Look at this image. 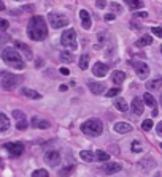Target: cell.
I'll return each mask as SVG.
<instances>
[{
	"mask_svg": "<svg viewBox=\"0 0 162 177\" xmlns=\"http://www.w3.org/2000/svg\"><path fill=\"white\" fill-rule=\"evenodd\" d=\"M60 44L64 48H68L75 51L76 48H78V41H76V32L73 29H67L64 33H62L60 37Z\"/></svg>",
	"mask_w": 162,
	"mask_h": 177,
	"instance_id": "cell-5",
	"label": "cell"
},
{
	"mask_svg": "<svg viewBox=\"0 0 162 177\" xmlns=\"http://www.w3.org/2000/svg\"><path fill=\"white\" fill-rule=\"evenodd\" d=\"M115 106H116V109L121 111V112H126L129 109V104L126 103L124 98H116V100H115Z\"/></svg>",
	"mask_w": 162,
	"mask_h": 177,
	"instance_id": "cell-25",
	"label": "cell"
},
{
	"mask_svg": "<svg viewBox=\"0 0 162 177\" xmlns=\"http://www.w3.org/2000/svg\"><path fill=\"white\" fill-rule=\"evenodd\" d=\"M160 52H162V44H160Z\"/></svg>",
	"mask_w": 162,
	"mask_h": 177,
	"instance_id": "cell-53",
	"label": "cell"
},
{
	"mask_svg": "<svg viewBox=\"0 0 162 177\" xmlns=\"http://www.w3.org/2000/svg\"><path fill=\"white\" fill-rule=\"evenodd\" d=\"M21 95L26 97V98H32V100H38V98H41V95L38 93V92L32 90V89H22L21 90Z\"/></svg>",
	"mask_w": 162,
	"mask_h": 177,
	"instance_id": "cell-20",
	"label": "cell"
},
{
	"mask_svg": "<svg viewBox=\"0 0 162 177\" xmlns=\"http://www.w3.org/2000/svg\"><path fill=\"white\" fill-rule=\"evenodd\" d=\"M16 48H19L21 51L24 52V57L27 59V60H32L33 59V54H32V49L27 46V44H24V43H16Z\"/></svg>",
	"mask_w": 162,
	"mask_h": 177,
	"instance_id": "cell-21",
	"label": "cell"
},
{
	"mask_svg": "<svg viewBox=\"0 0 162 177\" xmlns=\"http://www.w3.org/2000/svg\"><path fill=\"white\" fill-rule=\"evenodd\" d=\"M80 158L84 160V161H88V163H92L95 160V153L91 152V150H81L80 152Z\"/></svg>",
	"mask_w": 162,
	"mask_h": 177,
	"instance_id": "cell-24",
	"label": "cell"
},
{
	"mask_svg": "<svg viewBox=\"0 0 162 177\" xmlns=\"http://www.w3.org/2000/svg\"><path fill=\"white\" fill-rule=\"evenodd\" d=\"M2 41H8V35H5V33H0V43Z\"/></svg>",
	"mask_w": 162,
	"mask_h": 177,
	"instance_id": "cell-44",
	"label": "cell"
},
{
	"mask_svg": "<svg viewBox=\"0 0 162 177\" xmlns=\"http://www.w3.org/2000/svg\"><path fill=\"white\" fill-rule=\"evenodd\" d=\"M27 35L33 41H43L48 37V25L45 18L33 16L29 21V25H27Z\"/></svg>",
	"mask_w": 162,
	"mask_h": 177,
	"instance_id": "cell-1",
	"label": "cell"
},
{
	"mask_svg": "<svg viewBox=\"0 0 162 177\" xmlns=\"http://www.w3.org/2000/svg\"><path fill=\"white\" fill-rule=\"evenodd\" d=\"M130 109H132V112L135 116H142L143 114V111H145V103H143V100L140 97H135L132 100V103H130Z\"/></svg>",
	"mask_w": 162,
	"mask_h": 177,
	"instance_id": "cell-12",
	"label": "cell"
},
{
	"mask_svg": "<svg viewBox=\"0 0 162 177\" xmlns=\"http://www.w3.org/2000/svg\"><path fill=\"white\" fill-rule=\"evenodd\" d=\"M95 160L97 161H108L110 160V153L108 152H103V150H97L95 152Z\"/></svg>",
	"mask_w": 162,
	"mask_h": 177,
	"instance_id": "cell-29",
	"label": "cell"
},
{
	"mask_svg": "<svg viewBox=\"0 0 162 177\" xmlns=\"http://www.w3.org/2000/svg\"><path fill=\"white\" fill-rule=\"evenodd\" d=\"M35 67H37V68L43 67V60H37V63H35Z\"/></svg>",
	"mask_w": 162,
	"mask_h": 177,
	"instance_id": "cell-46",
	"label": "cell"
},
{
	"mask_svg": "<svg viewBox=\"0 0 162 177\" xmlns=\"http://www.w3.org/2000/svg\"><path fill=\"white\" fill-rule=\"evenodd\" d=\"M153 116H154V117L157 116V108H154V109H153Z\"/></svg>",
	"mask_w": 162,
	"mask_h": 177,
	"instance_id": "cell-51",
	"label": "cell"
},
{
	"mask_svg": "<svg viewBox=\"0 0 162 177\" xmlns=\"http://www.w3.org/2000/svg\"><path fill=\"white\" fill-rule=\"evenodd\" d=\"M108 71H110V65H107V63H103V62H95L92 65V73L97 77H103Z\"/></svg>",
	"mask_w": 162,
	"mask_h": 177,
	"instance_id": "cell-11",
	"label": "cell"
},
{
	"mask_svg": "<svg viewBox=\"0 0 162 177\" xmlns=\"http://www.w3.org/2000/svg\"><path fill=\"white\" fill-rule=\"evenodd\" d=\"M21 81V77L10 71H0V84L5 90H13Z\"/></svg>",
	"mask_w": 162,
	"mask_h": 177,
	"instance_id": "cell-4",
	"label": "cell"
},
{
	"mask_svg": "<svg viewBox=\"0 0 162 177\" xmlns=\"http://www.w3.org/2000/svg\"><path fill=\"white\" fill-rule=\"evenodd\" d=\"M59 59H60V62H64V63H72L73 62V55L70 52H60Z\"/></svg>",
	"mask_w": 162,
	"mask_h": 177,
	"instance_id": "cell-31",
	"label": "cell"
},
{
	"mask_svg": "<svg viewBox=\"0 0 162 177\" xmlns=\"http://www.w3.org/2000/svg\"><path fill=\"white\" fill-rule=\"evenodd\" d=\"M75 171V166L73 165H68V166H64L62 169H59V177H68L72 175Z\"/></svg>",
	"mask_w": 162,
	"mask_h": 177,
	"instance_id": "cell-28",
	"label": "cell"
},
{
	"mask_svg": "<svg viewBox=\"0 0 162 177\" xmlns=\"http://www.w3.org/2000/svg\"><path fill=\"white\" fill-rule=\"evenodd\" d=\"M27 126H29V123H27V119H26V120H21V122H18V123H16V128H18V130H21V131L27 130Z\"/></svg>",
	"mask_w": 162,
	"mask_h": 177,
	"instance_id": "cell-37",
	"label": "cell"
},
{
	"mask_svg": "<svg viewBox=\"0 0 162 177\" xmlns=\"http://www.w3.org/2000/svg\"><path fill=\"white\" fill-rule=\"evenodd\" d=\"M67 89H68V87H67V86H64V84H62V86L59 87V90H60V92H65Z\"/></svg>",
	"mask_w": 162,
	"mask_h": 177,
	"instance_id": "cell-47",
	"label": "cell"
},
{
	"mask_svg": "<svg viewBox=\"0 0 162 177\" xmlns=\"http://www.w3.org/2000/svg\"><path fill=\"white\" fill-rule=\"evenodd\" d=\"M60 73L64 74V76H68V74H70V70L65 68V67H62V68H60Z\"/></svg>",
	"mask_w": 162,
	"mask_h": 177,
	"instance_id": "cell-41",
	"label": "cell"
},
{
	"mask_svg": "<svg viewBox=\"0 0 162 177\" xmlns=\"http://www.w3.org/2000/svg\"><path fill=\"white\" fill-rule=\"evenodd\" d=\"M10 128V120L3 112H0V133H5L6 130Z\"/></svg>",
	"mask_w": 162,
	"mask_h": 177,
	"instance_id": "cell-23",
	"label": "cell"
},
{
	"mask_svg": "<svg viewBox=\"0 0 162 177\" xmlns=\"http://www.w3.org/2000/svg\"><path fill=\"white\" fill-rule=\"evenodd\" d=\"M132 27H133V29H135V30H138V29H140V25H138L137 22H132Z\"/></svg>",
	"mask_w": 162,
	"mask_h": 177,
	"instance_id": "cell-48",
	"label": "cell"
},
{
	"mask_svg": "<svg viewBox=\"0 0 162 177\" xmlns=\"http://www.w3.org/2000/svg\"><path fill=\"white\" fill-rule=\"evenodd\" d=\"M121 165L119 163H108V165H105L103 166V172L107 174V175H111V174H116L121 171Z\"/></svg>",
	"mask_w": 162,
	"mask_h": 177,
	"instance_id": "cell-17",
	"label": "cell"
},
{
	"mask_svg": "<svg viewBox=\"0 0 162 177\" xmlns=\"http://www.w3.org/2000/svg\"><path fill=\"white\" fill-rule=\"evenodd\" d=\"M95 6H97V8H105V6H107V2H103V0H97Z\"/></svg>",
	"mask_w": 162,
	"mask_h": 177,
	"instance_id": "cell-40",
	"label": "cell"
},
{
	"mask_svg": "<svg viewBox=\"0 0 162 177\" xmlns=\"http://www.w3.org/2000/svg\"><path fill=\"white\" fill-rule=\"evenodd\" d=\"M32 177H49L46 169H37V171L32 172Z\"/></svg>",
	"mask_w": 162,
	"mask_h": 177,
	"instance_id": "cell-34",
	"label": "cell"
},
{
	"mask_svg": "<svg viewBox=\"0 0 162 177\" xmlns=\"http://www.w3.org/2000/svg\"><path fill=\"white\" fill-rule=\"evenodd\" d=\"M138 165H140V169H142L143 172H150L151 169L156 166V160H154L151 155H145V157L140 160Z\"/></svg>",
	"mask_w": 162,
	"mask_h": 177,
	"instance_id": "cell-9",
	"label": "cell"
},
{
	"mask_svg": "<svg viewBox=\"0 0 162 177\" xmlns=\"http://www.w3.org/2000/svg\"><path fill=\"white\" fill-rule=\"evenodd\" d=\"M137 18H148V13L146 11H140V13H137Z\"/></svg>",
	"mask_w": 162,
	"mask_h": 177,
	"instance_id": "cell-43",
	"label": "cell"
},
{
	"mask_svg": "<svg viewBox=\"0 0 162 177\" xmlns=\"http://www.w3.org/2000/svg\"><path fill=\"white\" fill-rule=\"evenodd\" d=\"M111 81H113L118 86H121V84L126 81V73L124 71H119V70H116V71H113V74H111Z\"/></svg>",
	"mask_w": 162,
	"mask_h": 177,
	"instance_id": "cell-19",
	"label": "cell"
},
{
	"mask_svg": "<svg viewBox=\"0 0 162 177\" xmlns=\"http://www.w3.org/2000/svg\"><path fill=\"white\" fill-rule=\"evenodd\" d=\"M78 65H80L81 70H88V68H89V54H88V52L81 54V57H80V60H78Z\"/></svg>",
	"mask_w": 162,
	"mask_h": 177,
	"instance_id": "cell-26",
	"label": "cell"
},
{
	"mask_svg": "<svg viewBox=\"0 0 162 177\" xmlns=\"http://www.w3.org/2000/svg\"><path fill=\"white\" fill-rule=\"evenodd\" d=\"M162 86V77L157 76V77H154V79H150L146 82V90H159Z\"/></svg>",
	"mask_w": 162,
	"mask_h": 177,
	"instance_id": "cell-18",
	"label": "cell"
},
{
	"mask_svg": "<svg viewBox=\"0 0 162 177\" xmlns=\"http://www.w3.org/2000/svg\"><path fill=\"white\" fill-rule=\"evenodd\" d=\"M150 44H153V37L151 35H143V37L140 40H137V43H135L137 48H143V46H150Z\"/></svg>",
	"mask_w": 162,
	"mask_h": 177,
	"instance_id": "cell-22",
	"label": "cell"
},
{
	"mask_svg": "<svg viewBox=\"0 0 162 177\" xmlns=\"http://www.w3.org/2000/svg\"><path fill=\"white\" fill-rule=\"evenodd\" d=\"M111 8L116 10V11H121V10H122V6H121V5H118V3H111Z\"/></svg>",
	"mask_w": 162,
	"mask_h": 177,
	"instance_id": "cell-42",
	"label": "cell"
},
{
	"mask_svg": "<svg viewBox=\"0 0 162 177\" xmlns=\"http://www.w3.org/2000/svg\"><path fill=\"white\" fill-rule=\"evenodd\" d=\"M126 3H127V6H129L130 10H138V8H143V5H145L143 2H140V0H127Z\"/></svg>",
	"mask_w": 162,
	"mask_h": 177,
	"instance_id": "cell-30",
	"label": "cell"
},
{
	"mask_svg": "<svg viewBox=\"0 0 162 177\" xmlns=\"http://www.w3.org/2000/svg\"><path fill=\"white\" fill-rule=\"evenodd\" d=\"M151 30H153V33L156 35V37L162 38V27H151Z\"/></svg>",
	"mask_w": 162,
	"mask_h": 177,
	"instance_id": "cell-39",
	"label": "cell"
},
{
	"mask_svg": "<svg viewBox=\"0 0 162 177\" xmlns=\"http://www.w3.org/2000/svg\"><path fill=\"white\" fill-rule=\"evenodd\" d=\"M48 19H49V24H51L53 29H62V27L68 25V18L62 13H49L48 15Z\"/></svg>",
	"mask_w": 162,
	"mask_h": 177,
	"instance_id": "cell-6",
	"label": "cell"
},
{
	"mask_svg": "<svg viewBox=\"0 0 162 177\" xmlns=\"http://www.w3.org/2000/svg\"><path fill=\"white\" fill-rule=\"evenodd\" d=\"M142 128H143L145 131H150V130L153 128V120H151V119H146V120H143Z\"/></svg>",
	"mask_w": 162,
	"mask_h": 177,
	"instance_id": "cell-36",
	"label": "cell"
},
{
	"mask_svg": "<svg viewBox=\"0 0 162 177\" xmlns=\"http://www.w3.org/2000/svg\"><path fill=\"white\" fill-rule=\"evenodd\" d=\"M88 89L92 92L94 95H102L107 87H105V82H95V81H89L88 82Z\"/></svg>",
	"mask_w": 162,
	"mask_h": 177,
	"instance_id": "cell-13",
	"label": "cell"
},
{
	"mask_svg": "<svg viewBox=\"0 0 162 177\" xmlns=\"http://www.w3.org/2000/svg\"><path fill=\"white\" fill-rule=\"evenodd\" d=\"M160 149H162V144H160Z\"/></svg>",
	"mask_w": 162,
	"mask_h": 177,
	"instance_id": "cell-54",
	"label": "cell"
},
{
	"mask_svg": "<svg viewBox=\"0 0 162 177\" xmlns=\"http://www.w3.org/2000/svg\"><path fill=\"white\" fill-rule=\"evenodd\" d=\"M132 67H133V70H135V73L140 79H145V77H148V74H150V67H148L145 62H140V60L132 62Z\"/></svg>",
	"mask_w": 162,
	"mask_h": 177,
	"instance_id": "cell-7",
	"label": "cell"
},
{
	"mask_svg": "<svg viewBox=\"0 0 162 177\" xmlns=\"http://www.w3.org/2000/svg\"><path fill=\"white\" fill-rule=\"evenodd\" d=\"M156 130H157V133H159V134H162V120L156 125Z\"/></svg>",
	"mask_w": 162,
	"mask_h": 177,
	"instance_id": "cell-45",
	"label": "cell"
},
{
	"mask_svg": "<svg viewBox=\"0 0 162 177\" xmlns=\"http://www.w3.org/2000/svg\"><path fill=\"white\" fill-rule=\"evenodd\" d=\"M130 149H132V152L133 153H138V152H142V143L140 141H132V146H130Z\"/></svg>",
	"mask_w": 162,
	"mask_h": 177,
	"instance_id": "cell-33",
	"label": "cell"
},
{
	"mask_svg": "<svg viewBox=\"0 0 162 177\" xmlns=\"http://www.w3.org/2000/svg\"><path fill=\"white\" fill-rule=\"evenodd\" d=\"M8 27H10V22H8V21L0 18V32H5L6 29H8Z\"/></svg>",
	"mask_w": 162,
	"mask_h": 177,
	"instance_id": "cell-38",
	"label": "cell"
},
{
	"mask_svg": "<svg viewBox=\"0 0 162 177\" xmlns=\"http://www.w3.org/2000/svg\"><path fill=\"white\" fill-rule=\"evenodd\" d=\"M80 19H81V27L83 29L89 30L92 27V19H91V15L88 10H80Z\"/></svg>",
	"mask_w": 162,
	"mask_h": 177,
	"instance_id": "cell-14",
	"label": "cell"
},
{
	"mask_svg": "<svg viewBox=\"0 0 162 177\" xmlns=\"http://www.w3.org/2000/svg\"><path fill=\"white\" fill-rule=\"evenodd\" d=\"M119 92H121V89H119V87H113V89H110V90L107 92V97H108V98H115V97L119 95Z\"/></svg>",
	"mask_w": 162,
	"mask_h": 177,
	"instance_id": "cell-35",
	"label": "cell"
},
{
	"mask_svg": "<svg viewBox=\"0 0 162 177\" xmlns=\"http://www.w3.org/2000/svg\"><path fill=\"white\" fill-rule=\"evenodd\" d=\"M143 103L146 104V106H150V108H156V100H154V97L150 93V92H146V93L143 95Z\"/></svg>",
	"mask_w": 162,
	"mask_h": 177,
	"instance_id": "cell-27",
	"label": "cell"
},
{
	"mask_svg": "<svg viewBox=\"0 0 162 177\" xmlns=\"http://www.w3.org/2000/svg\"><path fill=\"white\" fill-rule=\"evenodd\" d=\"M45 163L49 166H57L60 163V153L57 150H48L45 153Z\"/></svg>",
	"mask_w": 162,
	"mask_h": 177,
	"instance_id": "cell-8",
	"label": "cell"
},
{
	"mask_svg": "<svg viewBox=\"0 0 162 177\" xmlns=\"http://www.w3.org/2000/svg\"><path fill=\"white\" fill-rule=\"evenodd\" d=\"M80 128L86 136L95 138V136H100V134L103 133V123L98 119H88L86 122L81 123Z\"/></svg>",
	"mask_w": 162,
	"mask_h": 177,
	"instance_id": "cell-3",
	"label": "cell"
},
{
	"mask_svg": "<svg viewBox=\"0 0 162 177\" xmlns=\"http://www.w3.org/2000/svg\"><path fill=\"white\" fill-rule=\"evenodd\" d=\"M113 130H115L116 133L124 134V133H130V131L133 130V126H132L130 123H127V122H116V123L113 125Z\"/></svg>",
	"mask_w": 162,
	"mask_h": 177,
	"instance_id": "cell-16",
	"label": "cell"
},
{
	"mask_svg": "<svg viewBox=\"0 0 162 177\" xmlns=\"http://www.w3.org/2000/svg\"><path fill=\"white\" fill-rule=\"evenodd\" d=\"M3 10H5V3L0 2V11H3Z\"/></svg>",
	"mask_w": 162,
	"mask_h": 177,
	"instance_id": "cell-50",
	"label": "cell"
},
{
	"mask_svg": "<svg viewBox=\"0 0 162 177\" xmlns=\"http://www.w3.org/2000/svg\"><path fill=\"white\" fill-rule=\"evenodd\" d=\"M105 18H107L108 21H111V19H115V15H107V16H105Z\"/></svg>",
	"mask_w": 162,
	"mask_h": 177,
	"instance_id": "cell-49",
	"label": "cell"
},
{
	"mask_svg": "<svg viewBox=\"0 0 162 177\" xmlns=\"http://www.w3.org/2000/svg\"><path fill=\"white\" fill-rule=\"evenodd\" d=\"M30 125L33 126V128H40V130H48V128H51V122L43 120V119H40V117H37V116L32 117Z\"/></svg>",
	"mask_w": 162,
	"mask_h": 177,
	"instance_id": "cell-15",
	"label": "cell"
},
{
	"mask_svg": "<svg viewBox=\"0 0 162 177\" xmlns=\"http://www.w3.org/2000/svg\"><path fill=\"white\" fill-rule=\"evenodd\" d=\"M13 117H15L18 122H21V120H26V114L21 109H13V114H11Z\"/></svg>",
	"mask_w": 162,
	"mask_h": 177,
	"instance_id": "cell-32",
	"label": "cell"
},
{
	"mask_svg": "<svg viewBox=\"0 0 162 177\" xmlns=\"http://www.w3.org/2000/svg\"><path fill=\"white\" fill-rule=\"evenodd\" d=\"M5 149L10 152L11 157H15V158L21 157V155L24 153V144H21V143H11V144H6V146H5Z\"/></svg>",
	"mask_w": 162,
	"mask_h": 177,
	"instance_id": "cell-10",
	"label": "cell"
},
{
	"mask_svg": "<svg viewBox=\"0 0 162 177\" xmlns=\"http://www.w3.org/2000/svg\"><path fill=\"white\" fill-rule=\"evenodd\" d=\"M2 59L6 65H10L16 70H24V60L21 57V54L15 48H5L2 49Z\"/></svg>",
	"mask_w": 162,
	"mask_h": 177,
	"instance_id": "cell-2",
	"label": "cell"
},
{
	"mask_svg": "<svg viewBox=\"0 0 162 177\" xmlns=\"http://www.w3.org/2000/svg\"><path fill=\"white\" fill-rule=\"evenodd\" d=\"M160 106H162V95H160Z\"/></svg>",
	"mask_w": 162,
	"mask_h": 177,
	"instance_id": "cell-52",
	"label": "cell"
}]
</instances>
